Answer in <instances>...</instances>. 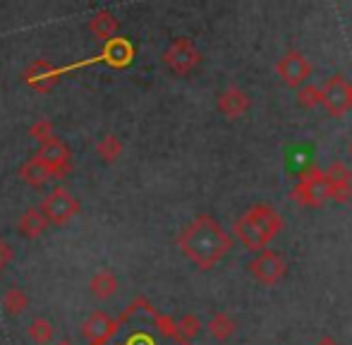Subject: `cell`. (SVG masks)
Returning <instances> with one entry per match:
<instances>
[{
	"instance_id": "obj_1",
	"label": "cell",
	"mask_w": 352,
	"mask_h": 345,
	"mask_svg": "<svg viewBox=\"0 0 352 345\" xmlns=\"http://www.w3.org/2000/svg\"><path fill=\"white\" fill-rule=\"evenodd\" d=\"M228 238L223 235V230L209 219L201 216L197 219L185 233L180 235V247L195 264H199L201 269H209L213 261H218L223 254L228 252Z\"/></svg>"
},
{
	"instance_id": "obj_2",
	"label": "cell",
	"mask_w": 352,
	"mask_h": 345,
	"mask_svg": "<svg viewBox=\"0 0 352 345\" xmlns=\"http://www.w3.org/2000/svg\"><path fill=\"white\" fill-rule=\"evenodd\" d=\"M41 211L43 216H46L48 223H56V225H65L70 223L74 216L79 214V201L74 199L67 190H63V187H56V190L51 192V194L46 197V199L41 201Z\"/></svg>"
},
{
	"instance_id": "obj_3",
	"label": "cell",
	"mask_w": 352,
	"mask_h": 345,
	"mask_svg": "<svg viewBox=\"0 0 352 345\" xmlns=\"http://www.w3.org/2000/svg\"><path fill=\"white\" fill-rule=\"evenodd\" d=\"M38 159L53 170V180L58 177H65L72 172V156L70 149H67L65 142H60L58 137L48 140L46 144H41V151H38Z\"/></svg>"
},
{
	"instance_id": "obj_4",
	"label": "cell",
	"mask_w": 352,
	"mask_h": 345,
	"mask_svg": "<svg viewBox=\"0 0 352 345\" xmlns=\"http://www.w3.org/2000/svg\"><path fill=\"white\" fill-rule=\"evenodd\" d=\"M118 329H120L118 319H111L106 312H91L82 324V333L89 345H106L108 341H113Z\"/></svg>"
},
{
	"instance_id": "obj_5",
	"label": "cell",
	"mask_w": 352,
	"mask_h": 345,
	"mask_svg": "<svg viewBox=\"0 0 352 345\" xmlns=\"http://www.w3.org/2000/svg\"><path fill=\"white\" fill-rule=\"evenodd\" d=\"M63 77V70H58L53 63H48V60H34L32 65L24 70V75H22V80L27 82L29 87L34 89V91H41V93H46V91H51L53 87H56V82Z\"/></svg>"
},
{
	"instance_id": "obj_6",
	"label": "cell",
	"mask_w": 352,
	"mask_h": 345,
	"mask_svg": "<svg viewBox=\"0 0 352 345\" xmlns=\"http://www.w3.org/2000/svg\"><path fill=\"white\" fill-rule=\"evenodd\" d=\"M163 58H166L168 67H170L173 72H177V75H187V72L197 65V60H199V53H197V48L192 46L187 38H177V41L168 48Z\"/></svg>"
},
{
	"instance_id": "obj_7",
	"label": "cell",
	"mask_w": 352,
	"mask_h": 345,
	"mask_svg": "<svg viewBox=\"0 0 352 345\" xmlns=\"http://www.w3.org/2000/svg\"><path fill=\"white\" fill-rule=\"evenodd\" d=\"M132 56H135V48H132V43L127 38H111L103 46V51L94 60H89L87 65H91V63H106L111 67H125L130 65Z\"/></svg>"
},
{
	"instance_id": "obj_8",
	"label": "cell",
	"mask_w": 352,
	"mask_h": 345,
	"mask_svg": "<svg viewBox=\"0 0 352 345\" xmlns=\"http://www.w3.org/2000/svg\"><path fill=\"white\" fill-rule=\"evenodd\" d=\"M19 177L32 187H43L46 182L53 180V170L48 168L38 156H34V159H29L27 164L19 168Z\"/></svg>"
},
{
	"instance_id": "obj_9",
	"label": "cell",
	"mask_w": 352,
	"mask_h": 345,
	"mask_svg": "<svg viewBox=\"0 0 352 345\" xmlns=\"http://www.w3.org/2000/svg\"><path fill=\"white\" fill-rule=\"evenodd\" d=\"M17 228H19V235L34 240V238H41L43 230L48 228V221H46V216H43L38 209H27L22 216H19Z\"/></svg>"
},
{
	"instance_id": "obj_10",
	"label": "cell",
	"mask_w": 352,
	"mask_h": 345,
	"mask_svg": "<svg viewBox=\"0 0 352 345\" xmlns=\"http://www.w3.org/2000/svg\"><path fill=\"white\" fill-rule=\"evenodd\" d=\"M118 27H120V24H118V19L113 17L108 10H101V12H96L89 19V32H91L98 41H106V43L118 34Z\"/></svg>"
},
{
	"instance_id": "obj_11",
	"label": "cell",
	"mask_w": 352,
	"mask_h": 345,
	"mask_svg": "<svg viewBox=\"0 0 352 345\" xmlns=\"http://www.w3.org/2000/svg\"><path fill=\"white\" fill-rule=\"evenodd\" d=\"M89 288H91V295L98 300H108L116 295L118 290V278L111 274L108 269L98 271V274L91 276V283H89Z\"/></svg>"
},
{
	"instance_id": "obj_12",
	"label": "cell",
	"mask_w": 352,
	"mask_h": 345,
	"mask_svg": "<svg viewBox=\"0 0 352 345\" xmlns=\"http://www.w3.org/2000/svg\"><path fill=\"white\" fill-rule=\"evenodd\" d=\"M96 154L101 156L106 164H113V161L120 159L122 142L118 140L116 135H103V140H98V144H96Z\"/></svg>"
},
{
	"instance_id": "obj_13",
	"label": "cell",
	"mask_w": 352,
	"mask_h": 345,
	"mask_svg": "<svg viewBox=\"0 0 352 345\" xmlns=\"http://www.w3.org/2000/svg\"><path fill=\"white\" fill-rule=\"evenodd\" d=\"M27 333H29V338H32V343H36V345H48L53 341V324L48 322V319H34L32 324H29V329H27Z\"/></svg>"
},
{
	"instance_id": "obj_14",
	"label": "cell",
	"mask_w": 352,
	"mask_h": 345,
	"mask_svg": "<svg viewBox=\"0 0 352 345\" xmlns=\"http://www.w3.org/2000/svg\"><path fill=\"white\" fill-rule=\"evenodd\" d=\"M27 304H29L27 295H24L19 288H8V290H5L3 307H5V312H8V314H22L24 309H27Z\"/></svg>"
},
{
	"instance_id": "obj_15",
	"label": "cell",
	"mask_w": 352,
	"mask_h": 345,
	"mask_svg": "<svg viewBox=\"0 0 352 345\" xmlns=\"http://www.w3.org/2000/svg\"><path fill=\"white\" fill-rule=\"evenodd\" d=\"M29 137H32L34 142H38V144H46L48 140H53V137H56L53 122L48 120V118H41V120H36L32 127H29Z\"/></svg>"
},
{
	"instance_id": "obj_16",
	"label": "cell",
	"mask_w": 352,
	"mask_h": 345,
	"mask_svg": "<svg viewBox=\"0 0 352 345\" xmlns=\"http://www.w3.org/2000/svg\"><path fill=\"white\" fill-rule=\"evenodd\" d=\"M242 106H245V98H242L237 91H228L226 96L221 98V108L228 113V115H237Z\"/></svg>"
},
{
	"instance_id": "obj_17",
	"label": "cell",
	"mask_w": 352,
	"mask_h": 345,
	"mask_svg": "<svg viewBox=\"0 0 352 345\" xmlns=\"http://www.w3.org/2000/svg\"><path fill=\"white\" fill-rule=\"evenodd\" d=\"M199 331V322L195 317H185L180 324H175V333H180L182 338H192Z\"/></svg>"
},
{
	"instance_id": "obj_18",
	"label": "cell",
	"mask_w": 352,
	"mask_h": 345,
	"mask_svg": "<svg viewBox=\"0 0 352 345\" xmlns=\"http://www.w3.org/2000/svg\"><path fill=\"white\" fill-rule=\"evenodd\" d=\"M209 329H211L213 336L226 338L228 333H230V322H228L226 317H216V319H213V322H211V326H209Z\"/></svg>"
},
{
	"instance_id": "obj_19",
	"label": "cell",
	"mask_w": 352,
	"mask_h": 345,
	"mask_svg": "<svg viewBox=\"0 0 352 345\" xmlns=\"http://www.w3.org/2000/svg\"><path fill=\"white\" fill-rule=\"evenodd\" d=\"M12 257H14V254H12V247H10V245L5 243L3 238H0V271H3L5 266L10 264V261H12Z\"/></svg>"
},
{
	"instance_id": "obj_20",
	"label": "cell",
	"mask_w": 352,
	"mask_h": 345,
	"mask_svg": "<svg viewBox=\"0 0 352 345\" xmlns=\"http://www.w3.org/2000/svg\"><path fill=\"white\" fill-rule=\"evenodd\" d=\"M56 345H72L70 341H60V343H56Z\"/></svg>"
}]
</instances>
